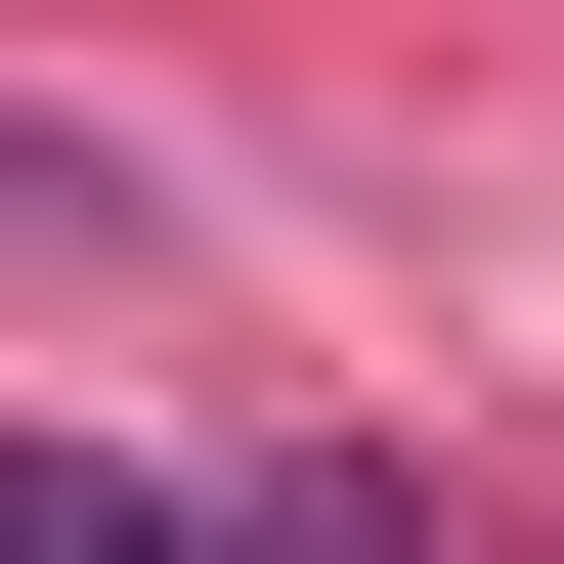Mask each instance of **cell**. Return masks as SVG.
<instances>
[{
  "label": "cell",
  "mask_w": 564,
  "mask_h": 564,
  "mask_svg": "<svg viewBox=\"0 0 564 564\" xmlns=\"http://www.w3.org/2000/svg\"><path fill=\"white\" fill-rule=\"evenodd\" d=\"M0 564H261L217 478H131V434H0Z\"/></svg>",
  "instance_id": "cell-1"
},
{
  "label": "cell",
  "mask_w": 564,
  "mask_h": 564,
  "mask_svg": "<svg viewBox=\"0 0 564 564\" xmlns=\"http://www.w3.org/2000/svg\"><path fill=\"white\" fill-rule=\"evenodd\" d=\"M0 261H174V174L131 131H0Z\"/></svg>",
  "instance_id": "cell-2"
}]
</instances>
